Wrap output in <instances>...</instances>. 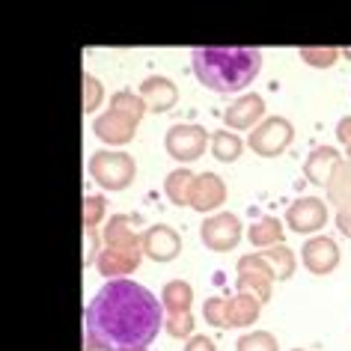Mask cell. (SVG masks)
Segmentation results:
<instances>
[{"mask_svg": "<svg viewBox=\"0 0 351 351\" xmlns=\"http://www.w3.org/2000/svg\"><path fill=\"white\" fill-rule=\"evenodd\" d=\"M161 324L158 298L134 280L104 283L84 313V330L95 351H146Z\"/></svg>", "mask_w": 351, "mask_h": 351, "instance_id": "cell-1", "label": "cell"}, {"mask_svg": "<svg viewBox=\"0 0 351 351\" xmlns=\"http://www.w3.org/2000/svg\"><path fill=\"white\" fill-rule=\"evenodd\" d=\"M262 69L256 48H194L197 81L215 93L244 90Z\"/></svg>", "mask_w": 351, "mask_h": 351, "instance_id": "cell-2", "label": "cell"}]
</instances>
